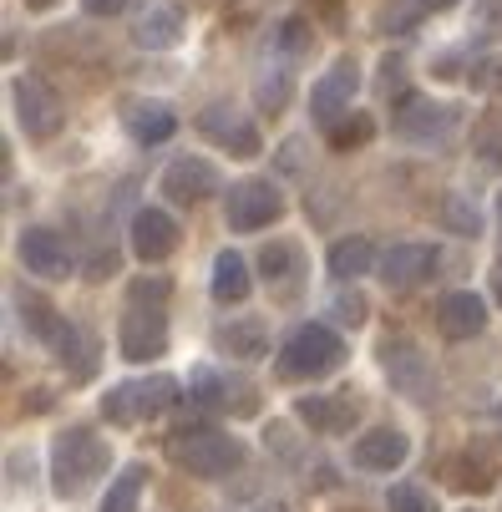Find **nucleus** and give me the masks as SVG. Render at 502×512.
Returning <instances> with one entry per match:
<instances>
[{"label": "nucleus", "mask_w": 502, "mask_h": 512, "mask_svg": "<svg viewBox=\"0 0 502 512\" xmlns=\"http://www.w3.org/2000/svg\"><path fill=\"white\" fill-rule=\"evenodd\" d=\"M112 462V447L102 442V436L92 426H66L56 431V442H51V492L56 497H82L102 482Z\"/></svg>", "instance_id": "nucleus-1"}, {"label": "nucleus", "mask_w": 502, "mask_h": 512, "mask_svg": "<svg viewBox=\"0 0 502 512\" xmlns=\"http://www.w3.org/2000/svg\"><path fill=\"white\" fill-rule=\"evenodd\" d=\"M163 300H168V284L163 279H137L132 295H127V315H122V355L127 360H158L168 350V315H163Z\"/></svg>", "instance_id": "nucleus-2"}, {"label": "nucleus", "mask_w": 502, "mask_h": 512, "mask_svg": "<svg viewBox=\"0 0 502 512\" xmlns=\"http://www.w3.org/2000/svg\"><path fill=\"white\" fill-rule=\"evenodd\" d=\"M345 345L330 325H295L290 340L279 345V376L284 381H320L330 371H340Z\"/></svg>", "instance_id": "nucleus-3"}, {"label": "nucleus", "mask_w": 502, "mask_h": 512, "mask_svg": "<svg viewBox=\"0 0 502 512\" xmlns=\"http://www.w3.org/2000/svg\"><path fill=\"white\" fill-rule=\"evenodd\" d=\"M376 360H381V371L386 381L416 401V406H437V371H432V360H426V350L411 340V335H386L376 345Z\"/></svg>", "instance_id": "nucleus-4"}, {"label": "nucleus", "mask_w": 502, "mask_h": 512, "mask_svg": "<svg viewBox=\"0 0 502 512\" xmlns=\"http://www.w3.org/2000/svg\"><path fill=\"white\" fill-rule=\"evenodd\" d=\"M178 396V381L173 376H148V381H122L102 396V416L112 426H142L153 421L168 401Z\"/></svg>", "instance_id": "nucleus-5"}, {"label": "nucleus", "mask_w": 502, "mask_h": 512, "mask_svg": "<svg viewBox=\"0 0 502 512\" xmlns=\"http://www.w3.org/2000/svg\"><path fill=\"white\" fill-rule=\"evenodd\" d=\"M173 457L183 462V472L213 482V477H229L244 462V442L229 431H193L183 442H173Z\"/></svg>", "instance_id": "nucleus-6"}, {"label": "nucleus", "mask_w": 502, "mask_h": 512, "mask_svg": "<svg viewBox=\"0 0 502 512\" xmlns=\"http://www.w3.org/2000/svg\"><path fill=\"white\" fill-rule=\"evenodd\" d=\"M462 127V112L452 102H432V97H401L396 107V137L416 142V148H437Z\"/></svg>", "instance_id": "nucleus-7"}, {"label": "nucleus", "mask_w": 502, "mask_h": 512, "mask_svg": "<svg viewBox=\"0 0 502 512\" xmlns=\"http://www.w3.org/2000/svg\"><path fill=\"white\" fill-rule=\"evenodd\" d=\"M224 213H229V229L239 234H259L264 224L284 213V198L274 183L264 178H244V183H229V198H224Z\"/></svg>", "instance_id": "nucleus-8"}, {"label": "nucleus", "mask_w": 502, "mask_h": 512, "mask_svg": "<svg viewBox=\"0 0 502 512\" xmlns=\"http://www.w3.org/2000/svg\"><path fill=\"white\" fill-rule=\"evenodd\" d=\"M11 102H16V122L31 137H56L61 132V97L41 82V77H16L11 82Z\"/></svg>", "instance_id": "nucleus-9"}, {"label": "nucleus", "mask_w": 502, "mask_h": 512, "mask_svg": "<svg viewBox=\"0 0 502 512\" xmlns=\"http://www.w3.org/2000/svg\"><path fill=\"white\" fill-rule=\"evenodd\" d=\"M355 92H361V66H355L350 56H340V61L325 71V77L310 87V117H315L320 127H335Z\"/></svg>", "instance_id": "nucleus-10"}, {"label": "nucleus", "mask_w": 502, "mask_h": 512, "mask_svg": "<svg viewBox=\"0 0 502 512\" xmlns=\"http://www.w3.org/2000/svg\"><path fill=\"white\" fill-rule=\"evenodd\" d=\"M198 132H203L208 142H219V148L234 153V158H254V153H259V127H254L239 107H224V102L203 107V112H198Z\"/></svg>", "instance_id": "nucleus-11"}, {"label": "nucleus", "mask_w": 502, "mask_h": 512, "mask_svg": "<svg viewBox=\"0 0 502 512\" xmlns=\"http://www.w3.org/2000/svg\"><path fill=\"white\" fill-rule=\"evenodd\" d=\"M219 188H224V178H219V168H213L208 158H178V163L163 168V198H168V203L193 208V203L213 198Z\"/></svg>", "instance_id": "nucleus-12"}, {"label": "nucleus", "mask_w": 502, "mask_h": 512, "mask_svg": "<svg viewBox=\"0 0 502 512\" xmlns=\"http://www.w3.org/2000/svg\"><path fill=\"white\" fill-rule=\"evenodd\" d=\"M406 452H411V442H406V431H396V426H376V431H361L355 436V447H350V462L361 467V472H396L401 462H406Z\"/></svg>", "instance_id": "nucleus-13"}, {"label": "nucleus", "mask_w": 502, "mask_h": 512, "mask_svg": "<svg viewBox=\"0 0 502 512\" xmlns=\"http://www.w3.org/2000/svg\"><path fill=\"white\" fill-rule=\"evenodd\" d=\"M183 6L178 0H148L142 6V16H137V26H132V41L142 46V51H173L178 41H183Z\"/></svg>", "instance_id": "nucleus-14"}, {"label": "nucleus", "mask_w": 502, "mask_h": 512, "mask_svg": "<svg viewBox=\"0 0 502 512\" xmlns=\"http://www.w3.org/2000/svg\"><path fill=\"white\" fill-rule=\"evenodd\" d=\"M193 401L208 411H229V416H249L254 411V386L239 376H219V371H193Z\"/></svg>", "instance_id": "nucleus-15"}, {"label": "nucleus", "mask_w": 502, "mask_h": 512, "mask_svg": "<svg viewBox=\"0 0 502 512\" xmlns=\"http://www.w3.org/2000/svg\"><path fill=\"white\" fill-rule=\"evenodd\" d=\"M437 264H442L437 244H396V249H386V259H381L376 274H381L391 289H411V284H421V279H432Z\"/></svg>", "instance_id": "nucleus-16"}, {"label": "nucleus", "mask_w": 502, "mask_h": 512, "mask_svg": "<svg viewBox=\"0 0 502 512\" xmlns=\"http://www.w3.org/2000/svg\"><path fill=\"white\" fill-rule=\"evenodd\" d=\"M173 249H178V224H173L163 208L132 213V254H137L142 264H158V259H168Z\"/></svg>", "instance_id": "nucleus-17"}, {"label": "nucleus", "mask_w": 502, "mask_h": 512, "mask_svg": "<svg viewBox=\"0 0 502 512\" xmlns=\"http://www.w3.org/2000/svg\"><path fill=\"white\" fill-rule=\"evenodd\" d=\"M16 254H21V264H26L31 274H41V279H66V274H71V254H66V244H61L56 229H26L21 244H16Z\"/></svg>", "instance_id": "nucleus-18"}, {"label": "nucleus", "mask_w": 502, "mask_h": 512, "mask_svg": "<svg viewBox=\"0 0 502 512\" xmlns=\"http://www.w3.org/2000/svg\"><path fill=\"white\" fill-rule=\"evenodd\" d=\"M122 127L132 142H142V148H158V142H168L178 132V117L168 102H153V97H142V102H127L122 112Z\"/></svg>", "instance_id": "nucleus-19"}, {"label": "nucleus", "mask_w": 502, "mask_h": 512, "mask_svg": "<svg viewBox=\"0 0 502 512\" xmlns=\"http://www.w3.org/2000/svg\"><path fill=\"white\" fill-rule=\"evenodd\" d=\"M437 325L447 340H472L487 330V305L482 295H472V289H452V295L437 305Z\"/></svg>", "instance_id": "nucleus-20"}, {"label": "nucleus", "mask_w": 502, "mask_h": 512, "mask_svg": "<svg viewBox=\"0 0 502 512\" xmlns=\"http://www.w3.org/2000/svg\"><path fill=\"white\" fill-rule=\"evenodd\" d=\"M295 416H300L310 431H320V436H335V431H350V426H355L361 406H355V401H345V396H305V401L295 406Z\"/></svg>", "instance_id": "nucleus-21"}, {"label": "nucleus", "mask_w": 502, "mask_h": 512, "mask_svg": "<svg viewBox=\"0 0 502 512\" xmlns=\"http://www.w3.org/2000/svg\"><path fill=\"white\" fill-rule=\"evenodd\" d=\"M213 300L219 305H244L249 300V264H244V254H234V249H224L219 259H213Z\"/></svg>", "instance_id": "nucleus-22"}, {"label": "nucleus", "mask_w": 502, "mask_h": 512, "mask_svg": "<svg viewBox=\"0 0 502 512\" xmlns=\"http://www.w3.org/2000/svg\"><path fill=\"white\" fill-rule=\"evenodd\" d=\"M371 269H381L371 239L350 234V239H335V244H330V274H335V279H361V274H371Z\"/></svg>", "instance_id": "nucleus-23"}, {"label": "nucleus", "mask_w": 502, "mask_h": 512, "mask_svg": "<svg viewBox=\"0 0 502 512\" xmlns=\"http://www.w3.org/2000/svg\"><path fill=\"white\" fill-rule=\"evenodd\" d=\"M290 87H295V66L284 51L269 56V66H259V107L264 112H284L290 107Z\"/></svg>", "instance_id": "nucleus-24"}, {"label": "nucleus", "mask_w": 502, "mask_h": 512, "mask_svg": "<svg viewBox=\"0 0 502 512\" xmlns=\"http://www.w3.org/2000/svg\"><path fill=\"white\" fill-rule=\"evenodd\" d=\"M219 350L224 355H234V360H259L264 350H269V335H264V320H229V325H219Z\"/></svg>", "instance_id": "nucleus-25"}, {"label": "nucleus", "mask_w": 502, "mask_h": 512, "mask_svg": "<svg viewBox=\"0 0 502 512\" xmlns=\"http://www.w3.org/2000/svg\"><path fill=\"white\" fill-rule=\"evenodd\" d=\"M142 487H148V467H142V462L122 467V472H117V482H112V487H107V497H102V512H137Z\"/></svg>", "instance_id": "nucleus-26"}, {"label": "nucleus", "mask_w": 502, "mask_h": 512, "mask_svg": "<svg viewBox=\"0 0 502 512\" xmlns=\"http://www.w3.org/2000/svg\"><path fill=\"white\" fill-rule=\"evenodd\" d=\"M472 41L477 46H497L502 41V0H477V11H472Z\"/></svg>", "instance_id": "nucleus-27"}, {"label": "nucleus", "mask_w": 502, "mask_h": 512, "mask_svg": "<svg viewBox=\"0 0 502 512\" xmlns=\"http://www.w3.org/2000/svg\"><path fill=\"white\" fill-rule=\"evenodd\" d=\"M259 269H264V279H290L295 269H300V249L295 244H264V254H259Z\"/></svg>", "instance_id": "nucleus-28"}, {"label": "nucleus", "mask_w": 502, "mask_h": 512, "mask_svg": "<svg viewBox=\"0 0 502 512\" xmlns=\"http://www.w3.org/2000/svg\"><path fill=\"white\" fill-rule=\"evenodd\" d=\"M386 512H437V497L416 482H396L386 497Z\"/></svg>", "instance_id": "nucleus-29"}, {"label": "nucleus", "mask_w": 502, "mask_h": 512, "mask_svg": "<svg viewBox=\"0 0 502 512\" xmlns=\"http://www.w3.org/2000/svg\"><path fill=\"white\" fill-rule=\"evenodd\" d=\"M472 148L487 158V163H502V112H487L472 132Z\"/></svg>", "instance_id": "nucleus-30"}, {"label": "nucleus", "mask_w": 502, "mask_h": 512, "mask_svg": "<svg viewBox=\"0 0 502 512\" xmlns=\"http://www.w3.org/2000/svg\"><path fill=\"white\" fill-rule=\"evenodd\" d=\"M310 46H315V36H310V26H305V21H284V26H279V36H274V51H284L290 61H300Z\"/></svg>", "instance_id": "nucleus-31"}, {"label": "nucleus", "mask_w": 502, "mask_h": 512, "mask_svg": "<svg viewBox=\"0 0 502 512\" xmlns=\"http://www.w3.org/2000/svg\"><path fill=\"white\" fill-rule=\"evenodd\" d=\"M330 315H335V325L355 330V325H366V300L355 295V289H340V295L330 300Z\"/></svg>", "instance_id": "nucleus-32"}, {"label": "nucleus", "mask_w": 502, "mask_h": 512, "mask_svg": "<svg viewBox=\"0 0 502 512\" xmlns=\"http://www.w3.org/2000/svg\"><path fill=\"white\" fill-rule=\"evenodd\" d=\"M447 224H452V234H467V239H477V234H482V213H477L472 203L452 198V203H447Z\"/></svg>", "instance_id": "nucleus-33"}, {"label": "nucleus", "mask_w": 502, "mask_h": 512, "mask_svg": "<svg viewBox=\"0 0 502 512\" xmlns=\"http://www.w3.org/2000/svg\"><path fill=\"white\" fill-rule=\"evenodd\" d=\"M447 6H457V0H411L401 16H386V31H406V21H416L426 11H447Z\"/></svg>", "instance_id": "nucleus-34"}, {"label": "nucleus", "mask_w": 502, "mask_h": 512, "mask_svg": "<svg viewBox=\"0 0 502 512\" xmlns=\"http://www.w3.org/2000/svg\"><path fill=\"white\" fill-rule=\"evenodd\" d=\"M330 137H335V148H355V142H366V137H371V122H366V117H355L350 127H345V122H335V127H330Z\"/></svg>", "instance_id": "nucleus-35"}, {"label": "nucleus", "mask_w": 502, "mask_h": 512, "mask_svg": "<svg viewBox=\"0 0 502 512\" xmlns=\"http://www.w3.org/2000/svg\"><path fill=\"white\" fill-rule=\"evenodd\" d=\"M401 66H406V61H396V56L381 61V97H386V92H401Z\"/></svg>", "instance_id": "nucleus-36"}, {"label": "nucleus", "mask_w": 502, "mask_h": 512, "mask_svg": "<svg viewBox=\"0 0 502 512\" xmlns=\"http://www.w3.org/2000/svg\"><path fill=\"white\" fill-rule=\"evenodd\" d=\"M122 6H127V0H82V11H87V16H117Z\"/></svg>", "instance_id": "nucleus-37"}, {"label": "nucleus", "mask_w": 502, "mask_h": 512, "mask_svg": "<svg viewBox=\"0 0 502 512\" xmlns=\"http://www.w3.org/2000/svg\"><path fill=\"white\" fill-rule=\"evenodd\" d=\"M492 300L502 305V264H492Z\"/></svg>", "instance_id": "nucleus-38"}, {"label": "nucleus", "mask_w": 502, "mask_h": 512, "mask_svg": "<svg viewBox=\"0 0 502 512\" xmlns=\"http://www.w3.org/2000/svg\"><path fill=\"white\" fill-rule=\"evenodd\" d=\"M249 512H284V502H259V507H249Z\"/></svg>", "instance_id": "nucleus-39"}, {"label": "nucleus", "mask_w": 502, "mask_h": 512, "mask_svg": "<svg viewBox=\"0 0 502 512\" xmlns=\"http://www.w3.org/2000/svg\"><path fill=\"white\" fill-rule=\"evenodd\" d=\"M31 6H36V11H41V6H51V0H31Z\"/></svg>", "instance_id": "nucleus-40"}, {"label": "nucleus", "mask_w": 502, "mask_h": 512, "mask_svg": "<svg viewBox=\"0 0 502 512\" xmlns=\"http://www.w3.org/2000/svg\"><path fill=\"white\" fill-rule=\"evenodd\" d=\"M497 426H502V401H497Z\"/></svg>", "instance_id": "nucleus-41"}, {"label": "nucleus", "mask_w": 502, "mask_h": 512, "mask_svg": "<svg viewBox=\"0 0 502 512\" xmlns=\"http://www.w3.org/2000/svg\"><path fill=\"white\" fill-rule=\"evenodd\" d=\"M497 213H502V198H497Z\"/></svg>", "instance_id": "nucleus-42"}]
</instances>
